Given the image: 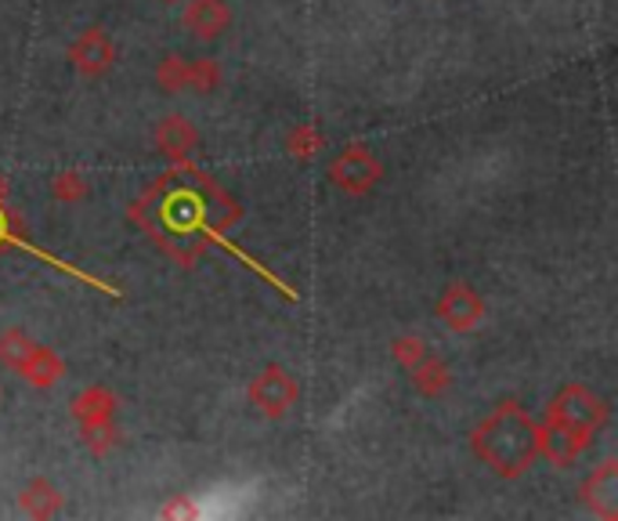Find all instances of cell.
I'll use <instances>...</instances> for the list:
<instances>
[{
  "label": "cell",
  "mask_w": 618,
  "mask_h": 521,
  "mask_svg": "<svg viewBox=\"0 0 618 521\" xmlns=\"http://www.w3.org/2000/svg\"><path fill=\"white\" fill-rule=\"evenodd\" d=\"M127 217L135 222L145 236L160 247L167 258H174L181 269H192L203 250L217 243L228 253L247 264L250 272H258L264 283H272L286 301H297V294L289 290L275 272L261 269L250 253H242L228 233L242 222V207L232 192H225L214 178H206L192 163H174L171 171L160 174L141 196L130 203Z\"/></svg>",
  "instance_id": "obj_1"
},
{
  "label": "cell",
  "mask_w": 618,
  "mask_h": 521,
  "mask_svg": "<svg viewBox=\"0 0 618 521\" xmlns=\"http://www.w3.org/2000/svg\"><path fill=\"white\" fill-rule=\"evenodd\" d=\"M470 450H474V456L495 478L514 482L520 475H528L531 464L539 460V423L520 409V403L503 398L470 431Z\"/></svg>",
  "instance_id": "obj_2"
},
{
  "label": "cell",
  "mask_w": 618,
  "mask_h": 521,
  "mask_svg": "<svg viewBox=\"0 0 618 521\" xmlns=\"http://www.w3.org/2000/svg\"><path fill=\"white\" fill-rule=\"evenodd\" d=\"M604 423H608V403L583 384H564L550 398L547 417L539 423V456H547L557 467H568L597 439Z\"/></svg>",
  "instance_id": "obj_3"
},
{
  "label": "cell",
  "mask_w": 618,
  "mask_h": 521,
  "mask_svg": "<svg viewBox=\"0 0 618 521\" xmlns=\"http://www.w3.org/2000/svg\"><path fill=\"white\" fill-rule=\"evenodd\" d=\"M247 398L261 417L283 420L289 409L300 403V384L294 381V373L283 370L278 362H272V366H264L258 377L250 381Z\"/></svg>",
  "instance_id": "obj_4"
},
{
  "label": "cell",
  "mask_w": 618,
  "mask_h": 521,
  "mask_svg": "<svg viewBox=\"0 0 618 521\" xmlns=\"http://www.w3.org/2000/svg\"><path fill=\"white\" fill-rule=\"evenodd\" d=\"M156 83H160L167 94H181V91L210 94V91H217V83H221V69H217L214 58L167 55L163 63L156 66Z\"/></svg>",
  "instance_id": "obj_5"
},
{
  "label": "cell",
  "mask_w": 618,
  "mask_h": 521,
  "mask_svg": "<svg viewBox=\"0 0 618 521\" xmlns=\"http://www.w3.org/2000/svg\"><path fill=\"white\" fill-rule=\"evenodd\" d=\"M380 178H384V167L366 145H347L330 163V185L347 192V196H366V192L380 185Z\"/></svg>",
  "instance_id": "obj_6"
},
{
  "label": "cell",
  "mask_w": 618,
  "mask_h": 521,
  "mask_svg": "<svg viewBox=\"0 0 618 521\" xmlns=\"http://www.w3.org/2000/svg\"><path fill=\"white\" fill-rule=\"evenodd\" d=\"M434 315L448 326L453 333H470L478 330V326L484 322V315H489V305H484V297L478 294L470 283H448L442 290L438 305H434Z\"/></svg>",
  "instance_id": "obj_7"
},
{
  "label": "cell",
  "mask_w": 618,
  "mask_h": 521,
  "mask_svg": "<svg viewBox=\"0 0 618 521\" xmlns=\"http://www.w3.org/2000/svg\"><path fill=\"white\" fill-rule=\"evenodd\" d=\"M69 66L80 72V77L99 80L108 69L116 66V44L102 26H88L69 41Z\"/></svg>",
  "instance_id": "obj_8"
},
{
  "label": "cell",
  "mask_w": 618,
  "mask_h": 521,
  "mask_svg": "<svg viewBox=\"0 0 618 521\" xmlns=\"http://www.w3.org/2000/svg\"><path fill=\"white\" fill-rule=\"evenodd\" d=\"M11 247H19V250L33 253V258L47 261V264H52V269H58V272H66V275H77L80 283H88V286H99V290H105L108 297H119V290H116L113 283H102L99 275H88V272H80L77 264H66L62 258H55V253H47V250H41V247H36V243H30V239L22 236V228H19V222H15V214L8 211V203H0V250H11Z\"/></svg>",
  "instance_id": "obj_9"
},
{
  "label": "cell",
  "mask_w": 618,
  "mask_h": 521,
  "mask_svg": "<svg viewBox=\"0 0 618 521\" xmlns=\"http://www.w3.org/2000/svg\"><path fill=\"white\" fill-rule=\"evenodd\" d=\"M583 507L600 521L618 518V460H604L583 482Z\"/></svg>",
  "instance_id": "obj_10"
},
{
  "label": "cell",
  "mask_w": 618,
  "mask_h": 521,
  "mask_svg": "<svg viewBox=\"0 0 618 521\" xmlns=\"http://www.w3.org/2000/svg\"><path fill=\"white\" fill-rule=\"evenodd\" d=\"M181 26L196 41H217L232 26V8H228V0H185Z\"/></svg>",
  "instance_id": "obj_11"
},
{
  "label": "cell",
  "mask_w": 618,
  "mask_h": 521,
  "mask_svg": "<svg viewBox=\"0 0 618 521\" xmlns=\"http://www.w3.org/2000/svg\"><path fill=\"white\" fill-rule=\"evenodd\" d=\"M156 149H160L171 163H192V156L199 149V131L192 127V120H185L181 113H171L156 124Z\"/></svg>",
  "instance_id": "obj_12"
},
{
  "label": "cell",
  "mask_w": 618,
  "mask_h": 521,
  "mask_svg": "<svg viewBox=\"0 0 618 521\" xmlns=\"http://www.w3.org/2000/svg\"><path fill=\"white\" fill-rule=\"evenodd\" d=\"M405 373H409L412 392L423 398H438L442 392H448V384H453V370H448L445 359H438L434 351H427L420 362H412Z\"/></svg>",
  "instance_id": "obj_13"
},
{
  "label": "cell",
  "mask_w": 618,
  "mask_h": 521,
  "mask_svg": "<svg viewBox=\"0 0 618 521\" xmlns=\"http://www.w3.org/2000/svg\"><path fill=\"white\" fill-rule=\"evenodd\" d=\"M19 507L26 511L30 518H55V514H62V507H66V496L58 486H52L47 478H30L26 486H22L19 492Z\"/></svg>",
  "instance_id": "obj_14"
},
{
  "label": "cell",
  "mask_w": 618,
  "mask_h": 521,
  "mask_svg": "<svg viewBox=\"0 0 618 521\" xmlns=\"http://www.w3.org/2000/svg\"><path fill=\"white\" fill-rule=\"evenodd\" d=\"M116 395L105 384H91L69 403V414L77 423H94V420H116Z\"/></svg>",
  "instance_id": "obj_15"
},
{
  "label": "cell",
  "mask_w": 618,
  "mask_h": 521,
  "mask_svg": "<svg viewBox=\"0 0 618 521\" xmlns=\"http://www.w3.org/2000/svg\"><path fill=\"white\" fill-rule=\"evenodd\" d=\"M19 377L26 381V384H33V387H55L58 381L66 377V362L58 359L52 348L36 344V351L30 355V362L19 370Z\"/></svg>",
  "instance_id": "obj_16"
},
{
  "label": "cell",
  "mask_w": 618,
  "mask_h": 521,
  "mask_svg": "<svg viewBox=\"0 0 618 521\" xmlns=\"http://www.w3.org/2000/svg\"><path fill=\"white\" fill-rule=\"evenodd\" d=\"M33 351H36V341L22 330V326H8V330H0V366L4 370L19 373L30 362Z\"/></svg>",
  "instance_id": "obj_17"
},
{
  "label": "cell",
  "mask_w": 618,
  "mask_h": 521,
  "mask_svg": "<svg viewBox=\"0 0 618 521\" xmlns=\"http://www.w3.org/2000/svg\"><path fill=\"white\" fill-rule=\"evenodd\" d=\"M322 149H325V135L314 120H305V124H297L286 135V152L294 156V160H311V156H319Z\"/></svg>",
  "instance_id": "obj_18"
},
{
  "label": "cell",
  "mask_w": 618,
  "mask_h": 521,
  "mask_svg": "<svg viewBox=\"0 0 618 521\" xmlns=\"http://www.w3.org/2000/svg\"><path fill=\"white\" fill-rule=\"evenodd\" d=\"M80 439H83V445H88V453H91V456L105 460V456L119 445V428H116V420L80 423Z\"/></svg>",
  "instance_id": "obj_19"
},
{
  "label": "cell",
  "mask_w": 618,
  "mask_h": 521,
  "mask_svg": "<svg viewBox=\"0 0 618 521\" xmlns=\"http://www.w3.org/2000/svg\"><path fill=\"white\" fill-rule=\"evenodd\" d=\"M52 196L58 203H66V207H77V203L88 200V178L77 174V171H62L52 178Z\"/></svg>",
  "instance_id": "obj_20"
},
{
  "label": "cell",
  "mask_w": 618,
  "mask_h": 521,
  "mask_svg": "<svg viewBox=\"0 0 618 521\" xmlns=\"http://www.w3.org/2000/svg\"><path fill=\"white\" fill-rule=\"evenodd\" d=\"M427 341H423V337H416V333H402V337H394L391 341V355H394V362L402 370H409L412 362H420L423 355H427Z\"/></svg>",
  "instance_id": "obj_21"
},
{
  "label": "cell",
  "mask_w": 618,
  "mask_h": 521,
  "mask_svg": "<svg viewBox=\"0 0 618 521\" xmlns=\"http://www.w3.org/2000/svg\"><path fill=\"white\" fill-rule=\"evenodd\" d=\"M0 203H8V181H4V174H0Z\"/></svg>",
  "instance_id": "obj_22"
},
{
  "label": "cell",
  "mask_w": 618,
  "mask_h": 521,
  "mask_svg": "<svg viewBox=\"0 0 618 521\" xmlns=\"http://www.w3.org/2000/svg\"><path fill=\"white\" fill-rule=\"evenodd\" d=\"M163 4H181V0H163Z\"/></svg>",
  "instance_id": "obj_23"
}]
</instances>
